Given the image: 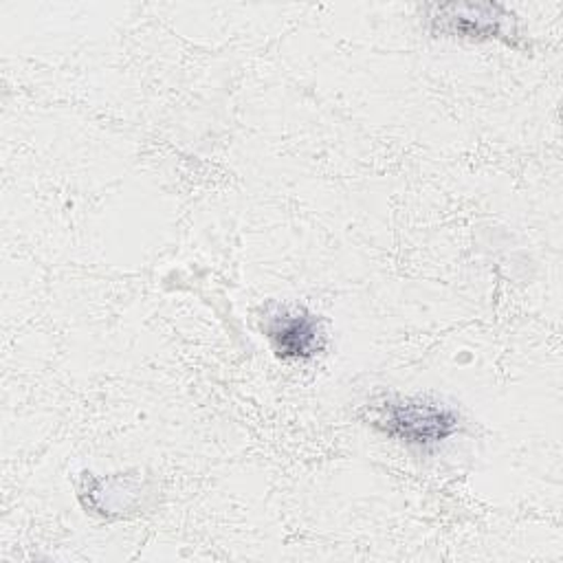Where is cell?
<instances>
[{"label":"cell","instance_id":"obj_1","mask_svg":"<svg viewBox=\"0 0 563 563\" xmlns=\"http://www.w3.org/2000/svg\"><path fill=\"white\" fill-rule=\"evenodd\" d=\"M389 438L413 446H431L457 431V416L427 400H387L372 422Z\"/></svg>","mask_w":563,"mask_h":563},{"label":"cell","instance_id":"obj_2","mask_svg":"<svg viewBox=\"0 0 563 563\" xmlns=\"http://www.w3.org/2000/svg\"><path fill=\"white\" fill-rule=\"evenodd\" d=\"M266 334L279 358H310L321 350V330L312 314L282 310L266 323Z\"/></svg>","mask_w":563,"mask_h":563},{"label":"cell","instance_id":"obj_3","mask_svg":"<svg viewBox=\"0 0 563 563\" xmlns=\"http://www.w3.org/2000/svg\"><path fill=\"white\" fill-rule=\"evenodd\" d=\"M433 24L466 37H499L501 20L510 18L499 4H438Z\"/></svg>","mask_w":563,"mask_h":563}]
</instances>
